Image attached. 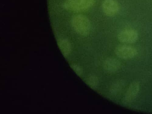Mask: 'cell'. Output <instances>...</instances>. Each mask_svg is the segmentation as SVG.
<instances>
[{
  "label": "cell",
  "instance_id": "cell-1",
  "mask_svg": "<svg viewBox=\"0 0 152 114\" xmlns=\"http://www.w3.org/2000/svg\"><path fill=\"white\" fill-rule=\"evenodd\" d=\"M96 0H66L63 7L66 10L80 12L87 10L94 5Z\"/></svg>",
  "mask_w": 152,
  "mask_h": 114
},
{
  "label": "cell",
  "instance_id": "cell-2",
  "mask_svg": "<svg viewBox=\"0 0 152 114\" xmlns=\"http://www.w3.org/2000/svg\"><path fill=\"white\" fill-rule=\"evenodd\" d=\"M71 23L76 32L81 35L86 36L90 31V21L84 15H79L75 16L72 20Z\"/></svg>",
  "mask_w": 152,
  "mask_h": 114
},
{
  "label": "cell",
  "instance_id": "cell-3",
  "mask_svg": "<svg viewBox=\"0 0 152 114\" xmlns=\"http://www.w3.org/2000/svg\"><path fill=\"white\" fill-rule=\"evenodd\" d=\"M115 53L119 58L125 60L132 59L137 54V50L135 47L127 45L118 46L115 49Z\"/></svg>",
  "mask_w": 152,
  "mask_h": 114
},
{
  "label": "cell",
  "instance_id": "cell-4",
  "mask_svg": "<svg viewBox=\"0 0 152 114\" xmlns=\"http://www.w3.org/2000/svg\"><path fill=\"white\" fill-rule=\"evenodd\" d=\"M137 31L132 29H127L120 32L118 35L119 41L125 44H133L138 39Z\"/></svg>",
  "mask_w": 152,
  "mask_h": 114
},
{
  "label": "cell",
  "instance_id": "cell-5",
  "mask_svg": "<svg viewBox=\"0 0 152 114\" xmlns=\"http://www.w3.org/2000/svg\"><path fill=\"white\" fill-rule=\"evenodd\" d=\"M105 14L109 17L116 15L120 10V5L115 0H105L102 5Z\"/></svg>",
  "mask_w": 152,
  "mask_h": 114
},
{
  "label": "cell",
  "instance_id": "cell-6",
  "mask_svg": "<svg viewBox=\"0 0 152 114\" xmlns=\"http://www.w3.org/2000/svg\"><path fill=\"white\" fill-rule=\"evenodd\" d=\"M121 64L117 59L114 58H109L105 61L104 67L105 70L109 73L115 72L120 68Z\"/></svg>",
  "mask_w": 152,
  "mask_h": 114
},
{
  "label": "cell",
  "instance_id": "cell-7",
  "mask_svg": "<svg viewBox=\"0 0 152 114\" xmlns=\"http://www.w3.org/2000/svg\"><path fill=\"white\" fill-rule=\"evenodd\" d=\"M58 46L63 56L65 58L71 53L72 46L70 41L66 39H58L57 40Z\"/></svg>",
  "mask_w": 152,
  "mask_h": 114
},
{
  "label": "cell",
  "instance_id": "cell-8",
  "mask_svg": "<svg viewBox=\"0 0 152 114\" xmlns=\"http://www.w3.org/2000/svg\"><path fill=\"white\" fill-rule=\"evenodd\" d=\"M139 89V85L138 83L134 82L132 83L126 95V100L128 101H132L136 96Z\"/></svg>",
  "mask_w": 152,
  "mask_h": 114
},
{
  "label": "cell",
  "instance_id": "cell-9",
  "mask_svg": "<svg viewBox=\"0 0 152 114\" xmlns=\"http://www.w3.org/2000/svg\"><path fill=\"white\" fill-rule=\"evenodd\" d=\"M85 82L91 88L95 89L98 86L99 81L97 76L94 74H91L85 78Z\"/></svg>",
  "mask_w": 152,
  "mask_h": 114
},
{
  "label": "cell",
  "instance_id": "cell-10",
  "mask_svg": "<svg viewBox=\"0 0 152 114\" xmlns=\"http://www.w3.org/2000/svg\"><path fill=\"white\" fill-rule=\"evenodd\" d=\"M70 66L73 70L80 77H82L83 74V69L81 67L76 63H72Z\"/></svg>",
  "mask_w": 152,
  "mask_h": 114
}]
</instances>
